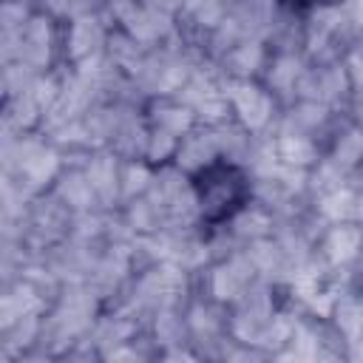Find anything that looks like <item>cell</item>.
Returning <instances> with one entry per match:
<instances>
[{"label":"cell","instance_id":"1","mask_svg":"<svg viewBox=\"0 0 363 363\" xmlns=\"http://www.w3.org/2000/svg\"><path fill=\"white\" fill-rule=\"evenodd\" d=\"M193 187H196V201H199L201 218L207 224H221V221L233 218L250 196V184H247L244 173L230 162H213V164L201 167Z\"/></svg>","mask_w":363,"mask_h":363},{"label":"cell","instance_id":"2","mask_svg":"<svg viewBox=\"0 0 363 363\" xmlns=\"http://www.w3.org/2000/svg\"><path fill=\"white\" fill-rule=\"evenodd\" d=\"M281 6H286V9H295V11H303V9H309V6H315V3H323V0H278Z\"/></svg>","mask_w":363,"mask_h":363}]
</instances>
